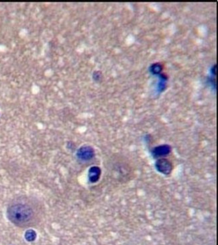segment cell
<instances>
[{"label": "cell", "instance_id": "6da1fadb", "mask_svg": "<svg viewBox=\"0 0 218 245\" xmlns=\"http://www.w3.org/2000/svg\"><path fill=\"white\" fill-rule=\"evenodd\" d=\"M7 215L12 223L22 226L32 221L34 217V212L28 205L15 204L8 208Z\"/></svg>", "mask_w": 218, "mask_h": 245}, {"label": "cell", "instance_id": "7a4b0ae2", "mask_svg": "<svg viewBox=\"0 0 218 245\" xmlns=\"http://www.w3.org/2000/svg\"><path fill=\"white\" fill-rule=\"evenodd\" d=\"M155 167L158 172L164 175H169L173 168L171 162L165 158H159L155 163Z\"/></svg>", "mask_w": 218, "mask_h": 245}, {"label": "cell", "instance_id": "3957f363", "mask_svg": "<svg viewBox=\"0 0 218 245\" xmlns=\"http://www.w3.org/2000/svg\"><path fill=\"white\" fill-rule=\"evenodd\" d=\"M76 155L80 160L88 161L91 160L95 155L94 149L90 146H83L79 148L76 153Z\"/></svg>", "mask_w": 218, "mask_h": 245}, {"label": "cell", "instance_id": "277c9868", "mask_svg": "<svg viewBox=\"0 0 218 245\" xmlns=\"http://www.w3.org/2000/svg\"><path fill=\"white\" fill-rule=\"evenodd\" d=\"M171 151V148L168 145H162L156 147L152 150V155L155 158H160L168 155Z\"/></svg>", "mask_w": 218, "mask_h": 245}, {"label": "cell", "instance_id": "5b68a950", "mask_svg": "<svg viewBox=\"0 0 218 245\" xmlns=\"http://www.w3.org/2000/svg\"><path fill=\"white\" fill-rule=\"evenodd\" d=\"M101 169L97 166L91 167L89 170V180L92 183H96L99 180L101 176Z\"/></svg>", "mask_w": 218, "mask_h": 245}, {"label": "cell", "instance_id": "8992f818", "mask_svg": "<svg viewBox=\"0 0 218 245\" xmlns=\"http://www.w3.org/2000/svg\"><path fill=\"white\" fill-rule=\"evenodd\" d=\"M162 70V64L160 63H154L150 67V72L152 75H158Z\"/></svg>", "mask_w": 218, "mask_h": 245}, {"label": "cell", "instance_id": "52a82bcc", "mask_svg": "<svg viewBox=\"0 0 218 245\" xmlns=\"http://www.w3.org/2000/svg\"><path fill=\"white\" fill-rule=\"evenodd\" d=\"M36 233L33 230H28L25 233V238L27 241L32 242L36 239Z\"/></svg>", "mask_w": 218, "mask_h": 245}, {"label": "cell", "instance_id": "ba28073f", "mask_svg": "<svg viewBox=\"0 0 218 245\" xmlns=\"http://www.w3.org/2000/svg\"><path fill=\"white\" fill-rule=\"evenodd\" d=\"M100 76L101 75L99 74V72H96L93 74V78L96 81H99L100 79Z\"/></svg>", "mask_w": 218, "mask_h": 245}]
</instances>
